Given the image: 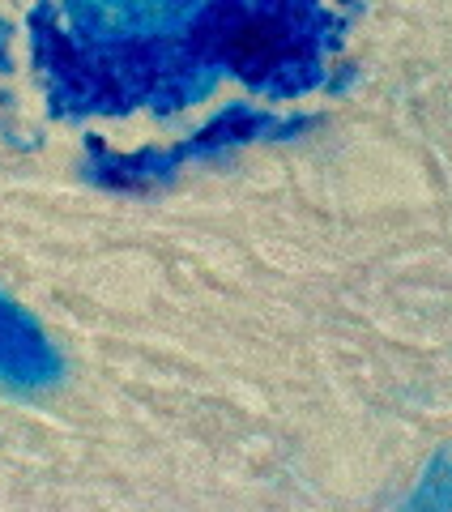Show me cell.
<instances>
[{"label": "cell", "instance_id": "1", "mask_svg": "<svg viewBox=\"0 0 452 512\" xmlns=\"http://www.w3.org/2000/svg\"><path fill=\"white\" fill-rule=\"evenodd\" d=\"M290 52V35L273 18H248L231 30L226 39V56H231L244 73H265Z\"/></svg>", "mask_w": 452, "mask_h": 512}]
</instances>
